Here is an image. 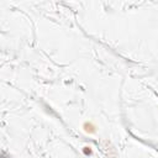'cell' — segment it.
Masks as SVG:
<instances>
[{
  "instance_id": "cell-1",
  "label": "cell",
  "mask_w": 158,
  "mask_h": 158,
  "mask_svg": "<svg viewBox=\"0 0 158 158\" xmlns=\"http://www.w3.org/2000/svg\"><path fill=\"white\" fill-rule=\"evenodd\" d=\"M90 152H91V151H90V148H89V147H85V149H84V153H87V154L89 153V154H90Z\"/></svg>"
}]
</instances>
